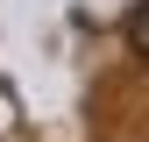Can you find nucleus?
Returning <instances> with one entry per match:
<instances>
[{"label":"nucleus","instance_id":"obj_1","mask_svg":"<svg viewBox=\"0 0 149 142\" xmlns=\"http://www.w3.org/2000/svg\"><path fill=\"white\" fill-rule=\"evenodd\" d=\"M121 36H128V50L149 64V0H135V7H128V29H121Z\"/></svg>","mask_w":149,"mask_h":142}]
</instances>
